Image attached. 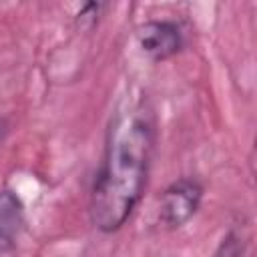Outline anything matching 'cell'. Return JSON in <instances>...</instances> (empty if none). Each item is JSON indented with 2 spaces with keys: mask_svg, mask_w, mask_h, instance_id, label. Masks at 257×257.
Here are the masks:
<instances>
[{
  "mask_svg": "<svg viewBox=\"0 0 257 257\" xmlns=\"http://www.w3.org/2000/svg\"><path fill=\"white\" fill-rule=\"evenodd\" d=\"M155 120L145 100H124L112 114L90 193V221L102 233L118 231L147 187Z\"/></svg>",
  "mask_w": 257,
  "mask_h": 257,
  "instance_id": "obj_1",
  "label": "cell"
},
{
  "mask_svg": "<svg viewBox=\"0 0 257 257\" xmlns=\"http://www.w3.org/2000/svg\"><path fill=\"white\" fill-rule=\"evenodd\" d=\"M243 253H245V241L237 231L231 229L221 239V243L215 251V257H243Z\"/></svg>",
  "mask_w": 257,
  "mask_h": 257,
  "instance_id": "obj_5",
  "label": "cell"
},
{
  "mask_svg": "<svg viewBox=\"0 0 257 257\" xmlns=\"http://www.w3.org/2000/svg\"><path fill=\"white\" fill-rule=\"evenodd\" d=\"M24 227V205L16 193L0 191V257H4L14 245Z\"/></svg>",
  "mask_w": 257,
  "mask_h": 257,
  "instance_id": "obj_4",
  "label": "cell"
},
{
  "mask_svg": "<svg viewBox=\"0 0 257 257\" xmlns=\"http://www.w3.org/2000/svg\"><path fill=\"white\" fill-rule=\"evenodd\" d=\"M203 199V187L189 177L171 183L161 195L159 219L167 229L183 227L199 209Z\"/></svg>",
  "mask_w": 257,
  "mask_h": 257,
  "instance_id": "obj_2",
  "label": "cell"
},
{
  "mask_svg": "<svg viewBox=\"0 0 257 257\" xmlns=\"http://www.w3.org/2000/svg\"><path fill=\"white\" fill-rule=\"evenodd\" d=\"M137 40L141 50L153 62H161L175 56L183 46L181 28L171 20H149L141 24L137 28Z\"/></svg>",
  "mask_w": 257,
  "mask_h": 257,
  "instance_id": "obj_3",
  "label": "cell"
}]
</instances>
